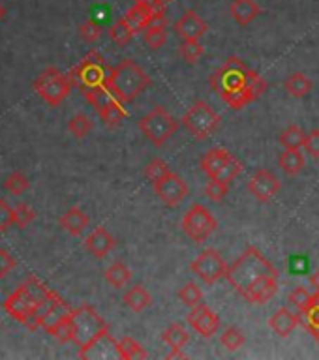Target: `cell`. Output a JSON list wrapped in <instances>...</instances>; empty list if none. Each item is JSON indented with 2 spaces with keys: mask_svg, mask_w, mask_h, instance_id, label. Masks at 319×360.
Returning <instances> with one entry per match:
<instances>
[{
  "mask_svg": "<svg viewBox=\"0 0 319 360\" xmlns=\"http://www.w3.org/2000/svg\"><path fill=\"white\" fill-rule=\"evenodd\" d=\"M225 280L250 304H267L278 291V270L254 246L227 266Z\"/></svg>",
  "mask_w": 319,
  "mask_h": 360,
  "instance_id": "obj_1",
  "label": "cell"
},
{
  "mask_svg": "<svg viewBox=\"0 0 319 360\" xmlns=\"http://www.w3.org/2000/svg\"><path fill=\"white\" fill-rule=\"evenodd\" d=\"M211 89L231 109H242L263 96V92L267 90V83L242 58L230 56L211 75Z\"/></svg>",
  "mask_w": 319,
  "mask_h": 360,
  "instance_id": "obj_2",
  "label": "cell"
},
{
  "mask_svg": "<svg viewBox=\"0 0 319 360\" xmlns=\"http://www.w3.org/2000/svg\"><path fill=\"white\" fill-rule=\"evenodd\" d=\"M51 289L42 283L36 276H30L25 283L17 287L10 297L4 300V309L15 321L23 323L25 326L30 325L32 315L38 308V304L51 295Z\"/></svg>",
  "mask_w": 319,
  "mask_h": 360,
  "instance_id": "obj_3",
  "label": "cell"
},
{
  "mask_svg": "<svg viewBox=\"0 0 319 360\" xmlns=\"http://www.w3.org/2000/svg\"><path fill=\"white\" fill-rule=\"evenodd\" d=\"M70 321H72V342L79 347V356L87 353L101 336L109 332L106 321L89 304L72 309Z\"/></svg>",
  "mask_w": 319,
  "mask_h": 360,
  "instance_id": "obj_4",
  "label": "cell"
},
{
  "mask_svg": "<svg viewBox=\"0 0 319 360\" xmlns=\"http://www.w3.org/2000/svg\"><path fill=\"white\" fill-rule=\"evenodd\" d=\"M107 84L118 100L126 103V101L137 98L151 84V77L134 60L124 58L123 62H118L117 66L111 68V75H109Z\"/></svg>",
  "mask_w": 319,
  "mask_h": 360,
  "instance_id": "obj_5",
  "label": "cell"
},
{
  "mask_svg": "<svg viewBox=\"0 0 319 360\" xmlns=\"http://www.w3.org/2000/svg\"><path fill=\"white\" fill-rule=\"evenodd\" d=\"M109 75H111V68L107 66L104 56L98 51H90L89 55L70 72L68 79L85 94L87 90L107 84Z\"/></svg>",
  "mask_w": 319,
  "mask_h": 360,
  "instance_id": "obj_6",
  "label": "cell"
},
{
  "mask_svg": "<svg viewBox=\"0 0 319 360\" xmlns=\"http://www.w3.org/2000/svg\"><path fill=\"white\" fill-rule=\"evenodd\" d=\"M70 89H72V83L68 75L58 70V68H47L44 72L39 73L36 81H34V90L36 94L49 103L51 107H58L62 101L66 100L68 94H70Z\"/></svg>",
  "mask_w": 319,
  "mask_h": 360,
  "instance_id": "obj_7",
  "label": "cell"
},
{
  "mask_svg": "<svg viewBox=\"0 0 319 360\" xmlns=\"http://www.w3.org/2000/svg\"><path fill=\"white\" fill-rule=\"evenodd\" d=\"M137 128L141 129V134L145 135L152 145L162 146L177 131L179 122L163 107L158 105L149 115L141 118L139 122H137Z\"/></svg>",
  "mask_w": 319,
  "mask_h": 360,
  "instance_id": "obj_8",
  "label": "cell"
},
{
  "mask_svg": "<svg viewBox=\"0 0 319 360\" xmlns=\"http://www.w3.org/2000/svg\"><path fill=\"white\" fill-rule=\"evenodd\" d=\"M182 126L196 139H207L208 135L220 126V115L208 105L207 101H197L182 117Z\"/></svg>",
  "mask_w": 319,
  "mask_h": 360,
  "instance_id": "obj_9",
  "label": "cell"
},
{
  "mask_svg": "<svg viewBox=\"0 0 319 360\" xmlns=\"http://www.w3.org/2000/svg\"><path fill=\"white\" fill-rule=\"evenodd\" d=\"M180 227H182L188 238L199 244V242H205L208 236L213 235V231L218 227V221H216L213 214L208 212L207 207L194 205L182 216Z\"/></svg>",
  "mask_w": 319,
  "mask_h": 360,
  "instance_id": "obj_10",
  "label": "cell"
},
{
  "mask_svg": "<svg viewBox=\"0 0 319 360\" xmlns=\"http://www.w3.org/2000/svg\"><path fill=\"white\" fill-rule=\"evenodd\" d=\"M190 269L192 272L199 276L207 285H213V283H216L218 280L225 278L227 264H225V261L216 250L208 248V250H203V252L192 261Z\"/></svg>",
  "mask_w": 319,
  "mask_h": 360,
  "instance_id": "obj_11",
  "label": "cell"
},
{
  "mask_svg": "<svg viewBox=\"0 0 319 360\" xmlns=\"http://www.w3.org/2000/svg\"><path fill=\"white\" fill-rule=\"evenodd\" d=\"M154 186L156 195L165 202L168 207H177L179 202H182L188 197V184H186L182 176L175 173H169L168 176H163L162 180H158Z\"/></svg>",
  "mask_w": 319,
  "mask_h": 360,
  "instance_id": "obj_12",
  "label": "cell"
},
{
  "mask_svg": "<svg viewBox=\"0 0 319 360\" xmlns=\"http://www.w3.org/2000/svg\"><path fill=\"white\" fill-rule=\"evenodd\" d=\"M188 325L201 338H213L220 328V319L207 304L201 302L188 314Z\"/></svg>",
  "mask_w": 319,
  "mask_h": 360,
  "instance_id": "obj_13",
  "label": "cell"
},
{
  "mask_svg": "<svg viewBox=\"0 0 319 360\" xmlns=\"http://www.w3.org/2000/svg\"><path fill=\"white\" fill-rule=\"evenodd\" d=\"M248 191L259 202H267L280 191V180L275 174H270L267 169H258L252 174V179L248 180Z\"/></svg>",
  "mask_w": 319,
  "mask_h": 360,
  "instance_id": "obj_14",
  "label": "cell"
},
{
  "mask_svg": "<svg viewBox=\"0 0 319 360\" xmlns=\"http://www.w3.org/2000/svg\"><path fill=\"white\" fill-rule=\"evenodd\" d=\"M173 28L182 41H188V39H201L207 34L208 25L197 15L196 11L188 10L177 19Z\"/></svg>",
  "mask_w": 319,
  "mask_h": 360,
  "instance_id": "obj_15",
  "label": "cell"
},
{
  "mask_svg": "<svg viewBox=\"0 0 319 360\" xmlns=\"http://www.w3.org/2000/svg\"><path fill=\"white\" fill-rule=\"evenodd\" d=\"M85 248L89 250L96 259L106 257L107 253L111 252L115 248V238L111 236V233L106 229V227H96L85 240Z\"/></svg>",
  "mask_w": 319,
  "mask_h": 360,
  "instance_id": "obj_16",
  "label": "cell"
},
{
  "mask_svg": "<svg viewBox=\"0 0 319 360\" xmlns=\"http://www.w3.org/2000/svg\"><path fill=\"white\" fill-rule=\"evenodd\" d=\"M152 15H154V10H152L151 6H146L143 0H135L134 6L126 11L124 19L128 21L134 32H145V28L149 27Z\"/></svg>",
  "mask_w": 319,
  "mask_h": 360,
  "instance_id": "obj_17",
  "label": "cell"
},
{
  "mask_svg": "<svg viewBox=\"0 0 319 360\" xmlns=\"http://www.w3.org/2000/svg\"><path fill=\"white\" fill-rule=\"evenodd\" d=\"M299 323H301L299 315H295L287 308H280L269 319V326L273 328V332H275L276 336H280V338L289 336V334L297 328Z\"/></svg>",
  "mask_w": 319,
  "mask_h": 360,
  "instance_id": "obj_18",
  "label": "cell"
},
{
  "mask_svg": "<svg viewBox=\"0 0 319 360\" xmlns=\"http://www.w3.org/2000/svg\"><path fill=\"white\" fill-rule=\"evenodd\" d=\"M58 224H61V227L66 231V233L77 236L81 235L85 231V227L89 225V216H87L81 208L72 207L62 214L61 219H58Z\"/></svg>",
  "mask_w": 319,
  "mask_h": 360,
  "instance_id": "obj_19",
  "label": "cell"
},
{
  "mask_svg": "<svg viewBox=\"0 0 319 360\" xmlns=\"http://www.w3.org/2000/svg\"><path fill=\"white\" fill-rule=\"evenodd\" d=\"M231 158H233V154L225 150V148H211V150L201 158L203 173L207 174L208 179H214V176L218 174L220 169L224 167Z\"/></svg>",
  "mask_w": 319,
  "mask_h": 360,
  "instance_id": "obj_20",
  "label": "cell"
},
{
  "mask_svg": "<svg viewBox=\"0 0 319 360\" xmlns=\"http://www.w3.org/2000/svg\"><path fill=\"white\" fill-rule=\"evenodd\" d=\"M259 11L261 10H259V6L256 0H233L230 8L231 17H233L239 25H242V27L250 25V22L259 15Z\"/></svg>",
  "mask_w": 319,
  "mask_h": 360,
  "instance_id": "obj_21",
  "label": "cell"
},
{
  "mask_svg": "<svg viewBox=\"0 0 319 360\" xmlns=\"http://www.w3.org/2000/svg\"><path fill=\"white\" fill-rule=\"evenodd\" d=\"M85 98H87V101H89L90 105L94 107L98 112H101L106 107L120 101L117 96H115V92L109 89V84H104V86H98V89L87 90V92H85Z\"/></svg>",
  "mask_w": 319,
  "mask_h": 360,
  "instance_id": "obj_22",
  "label": "cell"
},
{
  "mask_svg": "<svg viewBox=\"0 0 319 360\" xmlns=\"http://www.w3.org/2000/svg\"><path fill=\"white\" fill-rule=\"evenodd\" d=\"M70 314H72V309H70V306L61 298V300L42 317V321H39V328H44L45 332H49L51 334L56 326L61 325L62 321L66 319V317H70Z\"/></svg>",
  "mask_w": 319,
  "mask_h": 360,
  "instance_id": "obj_23",
  "label": "cell"
},
{
  "mask_svg": "<svg viewBox=\"0 0 319 360\" xmlns=\"http://www.w3.org/2000/svg\"><path fill=\"white\" fill-rule=\"evenodd\" d=\"M278 163H280V167L284 173L289 174V176H295V174L301 173L304 167L303 152L286 148V150L280 154V158H278Z\"/></svg>",
  "mask_w": 319,
  "mask_h": 360,
  "instance_id": "obj_24",
  "label": "cell"
},
{
  "mask_svg": "<svg viewBox=\"0 0 319 360\" xmlns=\"http://www.w3.org/2000/svg\"><path fill=\"white\" fill-rule=\"evenodd\" d=\"M152 302L151 295L146 291L143 285H135L132 287L126 295H124V304L128 306L130 309H134L135 314H139L143 309Z\"/></svg>",
  "mask_w": 319,
  "mask_h": 360,
  "instance_id": "obj_25",
  "label": "cell"
},
{
  "mask_svg": "<svg viewBox=\"0 0 319 360\" xmlns=\"http://www.w3.org/2000/svg\"><path fill=\"white\" fill-rule=\"evenodd\" d=\"M162 340L168 343L169 347L173 349V351H180V349L184 347L186 343H188V340H190V334H188V330H186L184 326L175 323V325L168 326V328L163 330Z\"/></svg>",
  "mask_w": 319,
  "mask_h": 360,
  "instance_id": "obj_26",
  "label": "cell"
},
{
  "mask_svg": "<svg viewBox=\"0 0 319 360\" xmlns=\"http://www.w3.org/2000/svg\"><path fill=\"white\" fill-rule=\"evenodd\" d=\"M104 278H106L109 285H113L115 289H120V287H124L132 280V272H130V269L124 263H113L109 269H106Z\"/></svg>",
  "mask_w": 319,
  "mask_h": 360,
  "instance_id": "obj_27",
  "label": "cell"
},
{
  "mask_svg": "<svg viewBox=\"0 0 319 360\" xmlns=\"http://www.w3.org/2000/svg\"><path fill=\"white\" fill-rule=\"evenodd\" d=\"M304 141H306V134H304V129L299 128L297 124L287 126V128L280 134V143L284 148L301 150V148L304 146Z\"/></svg>",
  "mask_w": 319,
  "mask_h": 360,
  "instance_id": "obj_28",
  "label": "cell"
},
{
  "mask_svg": "<svg viewBox=\"0 0 319 360\" xmlns=\"http://www.w3.org/2000/svg\"><path fill=\"white\" fill-rule=\"evenodd\" d=\"M286 90L293 98H304L312 90V81L304 73H293L286 81Z\"/></svg>",
  "mask_w": 319,
  "mask_h": 360,
  "instance_id": "obj_29",
  "label": "cell"
},
{
  "mask_svg": "<svg viewBox=\"0 0 319 360\" xmlns=\"http://www.w3.org/2000/svg\"><path fill=\"white\" fill-rule=\"evenodd\" d=\"M118 354L120 359L124 360H135V359H146V351L141 347V343H137L132 338H123L120 342L117 343Z\"/></svg>",
  "mask_w": 319,
  "mask_h": 360,
  "instance_id": "obj_30",
  "label": "cell"
},
{
  "mask_svg": "<svg viewBox=\"0 0 319 360\" xmlns=\"http://www.w3.org/2000/svg\"><path fill=\"white\" fill-rule=\"evenodd\" d=\"M299 319H301V325L306 326L310 334L319 342V298L310 308L299 314Z\"/></svg>",
  "mask_w": 319,
  "mask_h": 360,
  "instance_id": "obj_31",
  "label": "cell"
},
{
  "mask_svg": "<svg viewBox=\"0 0 319 360\" xmlns=\"http://www.w3.org/2000/svg\"><path fill=\"white\" fill-rule=\"evenodd\" d=\"M134 34L135 32L132 30V27H130L128 21H126L124 17L117 19V21H115V25L109 28V38H111L117 45H120V47L128 45L130 39H132V36H134Z\"/></svg>",
  "mask_w": 319,
  "mask_h": 360,
  "instance_id": "obj_32",
  "label": "cell"
},
{
  "mask_svg": "<svg viewBox=\"0 0 319 360\" xmlns=\"http://www.w3.org/2000/svg\"><path fill=\"white\" fill-rule=\"evenodd\" d=\"M246 342V338L242 334L237 326H227L224 332H222V336H220V343L224 345L227 351H237V349H241Z\"/></svg>",
  "mask_w": 319,
  "mask_h": 360,
  "instance_id": "obj_33",
  "label": "cell"
},
{
  "mask_svg": "<svg viewBox=\"0 0 319 360\" xmlns=\"http://www.w3.org/2000/svg\"><path fill=\"white\" fill-rule=\"evenodd\" d=\"M92 129V122H90V118L83 112H77V115H73L70 120H68V131L73 135V137H85V135H89V131Z\"/></svg>",
  "mask_w": 319,
  "mask_h": 360,
  "instance_id": "obj_34",
  "label": "cell"
},
{
  "mask_svg": "<svg viewBox=\"0 0 319 360\" xmlns=\"http://www.w3.org/2000/svg\"><path fill=\"white\" fill-rule=\"evenodd\" d=\"M319 298L318 292H312L308 291V289H304V287H297L295 291H292V295H289V302H292V306H295V308L299 309V311H304L306 308H310L312 304L315 302Z\"/></svg>",
  "mask_w": 319,
  "mask_h": 360,
  "instance_id": "obj_35",
  "label": "cell"
},
{
  "mask_svg": "<svg viewBox=\"0 0 319 360\" xmlns=\"http://www.w3.org/2000/svg\"><path fill=\"white\" fill-rule=\"evenodd\" d=\"M168 39V32H165V27H146L145 34H143V41H145L146 47L151 49H160Z\"/></svg>",
  "mask_w": 319,
  "mask_h": 360,
  "instance_id": "obj_36",
  "label": "cell"
},
{
  "mask_svg": "<svg viewBox=\"0 0 319 360\" xmlns=\"http://www.w3.org/2000/svg\"><path fill=\"white\" fill-rule=\"evenodd\" d=\"M179 297L188 308H196L197 304L203 302V291L194 283V281H188V283L180 289Z\"/></svg>",
  "mask_w": 319,
  "mask_h": 360,
  "instance_id": "obj_37",
  "label": "cell"
},
{
  "mask_svg": "<svg viewBox=\"0 0 319 360\" xmlns=\"http://www.w3.org/2000/svg\"><path fill=\"white\" fill-rule=\"evenodd\" d=\"M100 117L107 126H111L113 128V126H117L120 120H124V118L128 117V112H126V109L123 107V101H117V103L106 107V109L100 112Z\"/></svg>",
  "mask_w": 319,
  "mask_h": 360,
  "instance_id": "obj_38",
  "label": "cell"
},
{
  "mask_svg": "<svg viewBox=\"0 0 319 360\" xmlns=\"http://www.w3.org/2000/svg\"><path fill=\"white\" fill-rule=\"evenodd\" d=\"M169 173H171V169H169V165L163 162L162 158H154L145 169V176L151 180L152 184H156L158 180H162L163 176H168Z\"/></svg>",
  "mask_w": 319,
  "mask_h": 360,
  "instance_id": "obj_39",
  "label": "cell"
},
{
  "mask_svg": "<svg viewBox=\"0 0 319 360\" xmlns=\"http://www.w3.org/2000/svg\"><path fill=\"white\" fill-rule=\"evenodd\" d=\"M205 55V47L199 44V39H188V41H182L180 44V56L184 58L186 62H196L197 58H201Z\"/></svg>",
  "mask_w": 319,
  "mask_h": 360,
  "instance_id": "obj_40",
  "label": "cell"
},
{
  "mask_svg": "<svg viewBox=\"0 0 319 360\" xmlns=\"http://www.w3.org/2000/svg\"><path fill=\"white\" fill-rule=\"evenodd\" d=\"M4 188L13 195H21L28 190V179L19 171H13V173L4 180Z\"/></svg>",
  "mask_w": 319,
  "mask_h": 360,
  "instance_id": "obj_41",
  "label": "cell"
},
{
  "mask_svg": "<svg viewBox=\"0 0 319 360\" xmlns=\"http://www.w3.org/2000/svg\"><path fill=\"white\" fill-rule=\"evenodd\" d=\"M241 171H242V163L239 162V160H237L235 156H233V158H231V160H230V162L225 163L224 167L220 169L218 174H216L214 179L220 180V182H224V184L230 186V182H233V180H235L237 174L241 173Z\"/></svg>",
  "mask_w": 319,
  "mask_h": 360,
  "instance_id": "obj_42",
  "label": "cell"
},
{
  "mask_svg": "<svg viewBox=\"0 0 319 360\" xmlns=\"http://www.w3.org/2000/svg\"><path fill=\"white\" fill-rule=\"evenodd\" d=\"M205 195L208 197V201L222 202L224 197L227 195V184H224V182H220L216 179H211L207 182V186H205Z\"/></svg>",
  "mask_w": 319,
  "mask_h": 360,
  "instance_id": "obj_43",
  "label": "cell"
},
{
  "mask_svg": "<svg viewBox=\"0 0 319 360\" xmlns=\"http://www.w3.org/2000/svg\"><path fill=\"white\" fill-rule=\"evenodd\" d=\"M34 218H36V214L30 207H28L27 202H19L15 207V227L17 229H25L28 225L32 224Z\"/></svg>",
  "mask_w": 319,
  "mask_h": 360,
  "instance_id": "obj_44",
  "label": "cell"
},
{
  "mask_svg": "<svg viewBox=\"0 0 319 360\" xmlns=\"http://www.w3.org/2000/svg\"><path fill=\"white\" fill-rule=\"evenodd\" d=\"M15 224V207H10L6 199H0V233H6Z\"/></svg>",
  "mask_w": 319,
  "mask_h": 360,
  "instance_id": "obj_45",
  "label": "cell"
},
{
  "mask_svg": "<svg viewBox=\"0 0 319 360\" xmlns=\"http://www.w3.org/2000/svg\"><path fill=\"white\" fill-rule=\"evenodd\" d=\"M79 34H81V38H83L85 41L92 44V41H96V39H100L101 27L96 21L89 19V21H85L83 25L79 27Z\"/></svg>",
  "mask_w": 319,
  "mask_h": 360,
  "instance_id": "obj_46",
  "label": "cell"
},
{
  "mask_svg": "<svg viewBox=\"0 0 319 360\" xmlns=\"http://www.w3.org/2000/svg\"><path fill=\"white\" fill-rule=\"evenodd\" d=\"M51 336H55L61 343L72 342V321H70V317H66V319L62 321L61 325L56 326L55 330L51 332Z\"/></svg>",
  "mask_w": 319,
  "mask_h": 360,
  "instance_id": "obj_47",
  "label": "cell"
},
{
  "mask_svg": "<svg viewBox=\"0 0 319 360\" xmlns=\"http://www.w3.org/2000/svg\"><path fill=\"white\" fill-rule=\"evenodd\" d=\"M15 269V257L8 250H0V278H6Z\"/></svg>",
  "mask_w": 319,
  "mask_h": 360,
  "instance_id": "obj_48",
  "label": "cell"
},
{
  "mask_svg": "<svg viewBox=\"0 0 319 360\" xmlns=\"http://www.w3.org/2000/svg\"><path fill=\"white\" fill-rule=\"evenodd\" d=\"M304 148L312 158H319V129H312L310 134H306Z\"/></svg>",
  "mask_w": 319,
  "mask_h": 360,
  "instance_id": "obj_49",
  "label": "cell"
},
{
  "mask_svg": "<svg viewBox=\"0 0 319 360\" xmlns=\"http://www.w3.org/2000/svg\"><path fill=\"white\" fill-rule=\"evenodd\" d=\"M143 2H145L146 6H151V8H152V10H154V11L163 10V6H165V4H163V2H162V0H143Z\"/></svg>",
  "mask_w": 319,
  "mask_h": 360,
  "instance_id": "obj_50",
  "label": "cell"
},
{
  "mask_svg": "<svg viewBox=\"0 0 319 360\" xmlns=\"http://www.w3.org/2000/svg\"><path fill=\"white\" fill-rule=\"evenodd\" d=\"M310 285L314 287V292L319 295V270H315L314 274L310 276Z\"/></svg>",
  "mask_w": 319,
  "mask_h": 360,
  "instance_id": "obj_51",
  "label": "cell"
},
{
  "mask_svg": "<svg viewBox=\"0 0 319 360\" xmlns=\"http://www.w3.org/2000/svg\"><path fill=\"white\" fill-rule=\"evenodd\" d=\"M4 15H6V10H4V6L0 4V21H2V19H4Z\"/></svg>",
  "mask_w": 319,
  "mask_h": 360,
  "instance_id": "obj_52",
  "label": "cell"
},
{
  "mask_svg": "<svg viewBox=\"0 0 319 360\" xmlns=\"http://www.w3.org/2000/svg\"><path fill=\"white\" fill-rule=\"evenodd\" d=\"M163 4H169V2H173V0H162Z\"/></svg>",
  "mask_w": 319,
  "mask_h": 360,
  "instance_id": "obj_53",
  "label": "cell"
}]
</instances>
